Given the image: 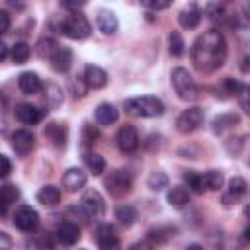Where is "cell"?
<instances>
[{"label": "cell", "mask_w": 250, "mask_h": 250, "mask_svg": "<svg viewBox=\"0 0 250 250\" xmlns=\"http://www.w3.org/2000/svg\"><path fill=\"white\" fill-rule=\"evenodd\" d=\"M191 62L199 72H213L227 61V41L221 31L209 29L191 45Z\"/></svg>", "instance_id": "1"}, {"label": "cell", "mask_w": 250, "mask_h": 250, "mask_svg": "<svg viewBox=\"0 0 250 250\" xmlns=\"http://www.w3.org/2000/svg\"><path fill=\"white\" fill-rule=\"evenodd\" d=\"M127 111L137 117H158L164 113V104L154 96H139L131 98L125 104Z\"/></svg>", "instance_id": "2"}, {"label": "cell", "mask_w": 250, "mask_h": 250, "mask_svg": "<svg viewBox=\"0 0 250 250\" xmlns=\"http://www.w3.org/2000/svg\"><path fill=\"white\" fill-rule=\"evenodd\" d=\"M172 86H174L176 94L186 102H193L199 96V88H197L195 80L184 66H176L172 70Z\"/></svg>", "instance_id": "3"}, {"label": "cell", "mask_w": 250, "mask_h": 250, "mask_svg": "<svg viewBox=\"0 0 250 250\" xmlns=\"http://www.w3.org/2000/svg\"><path fill=\"white\" fill-rule=\"evenodd\" d=\"M61 31H62L66 37L80 41V39H86V37L90 35L92 27H90V21H88V18H86L84 14H80V12H72L70 16H66V18L62 20V23H61Z\"/></svg>", "instance_id": "4"}, {"label": "cell", "mask_w": 250, "mask_h": 250, "mask_svg": "<svg viewBox=\"0 0 250 250\" xmlns=\"http://www.w3.org/2000/svg\"><path fill=\"white\" fill-rule=\"evenodd\" d=\"M104 184H105V189L109 191V195H113V197H123L133 188V180H131L129 172H125V170H113L105 178Z\"/></svg>", "instance_id": "5"}, {"label": "cell", "mask_w": 250, "mask_h": 250, "mask_svg": "<svg viewBox=\"0 0 250 250\" xmlns=\"http://www.w3.org/2000/svg\"><path fill=\"white\" fill-rule=\"evenodd\" d=\"M203 123V109L201 107H189L186 111H182L176 119V129L184 135L193 133L199 125Z\"/></svg>", "instance_id": "6"}, {"label": "cell", "mask_w": 250, "mask_h": 250, "mask_svg": "<svg viewBox=\"0 0 250 250\" xmlns=\"http://www.w3.org/2000/svg\"><path fill=\"white\" fill-rule=\"evenodd\" d=\"M12 219H14V225H16L20 230H23V232L33 230V229L39 225V215H37V211H35L33 207H29V205H20V207L14 211Z\"/></svg>", "instance_id": "7"}, {"label": "cell", "mask_w": 250, "mask_h": 250, "mask_svg": "<svg viewBox=\"0 0 250 250\" xmlns=\"http://www.w3.org/2000/svg\"><path fill=\"white\" fill-rule=\"evenodd\" d=\"M115 141H117V146H119L121 152L131 154V152H135L137 146H139V133H137V129H135L133 125H123V127L117 131Z\"/></svg>", "instance_id": "8"}, {"label": "cell", "mask_w": 250, "mask_h": 250, "mask_svg": "<svg viewBox=\"0 0 250 250\" xmlns=\"http://www.w3.org/2000/svg\"><path fill=\"white\" fill-rule=\"evenodd\" d=\"M80 209H82L88 217H92V219L102 217L105 205H104V197L100 195V191H96V189H88V191L84 193V197H82Z\"/></svg>", "instance_id": "9"}, {"label": "cell", "mask_w": 250, "mask_h": 250, "mask_svg": "<svg viewBox=\"0 0 250 250\" xmlns=\"http://www.w3.org/2000/svg\"><path fill=\"white\" fill-rule=\"evenodd\" d=\"M33 145H35V137H33L31 131H27V129H18V131L12 133V148L16 150V154L27 156V154L31 152Z\"/></svg>", "instance_id": "10"}, {"label": "cell", "mask_w": 250, "mask_h": 250, "mask_svg": "<svg viewBox=\"0 0 250 250\" xmlns=\"http://www.w3.org/2000/svg\"><path fill=\"white\" fill-rule=\"evenodd\" d=\"M96 240H98V246L104 248V250L119 248V240H117L115 227L109 225V223H104V225L98 227V230H96Z\"/></svg>", "instance_id": "11"}, {"label": "cell", "mask_w": 250, "mask_h": 250, "mask_svg": "<svg viewBox=\"0 0 250 250\" xmlns=\"http://www.w3.org/2000/svg\"><path fill=\"white\" fill-rule=\"evenodd\" d=\"M16 117L25 125H37L43 119V111L33 104H18L16 105Z\"/></svg>", "instance_id": "12"}, {"label": "cell", "mask_w": 250, "mask_h": 250, "mask_svg": "<svg viewBox=\"0 0 250 250\" xmlns=\"http://www.w3.org/2000/svg\"><path fill=\"white\" fill-rule=\"evenodd\" d=\"M86 180H88V178H86V174H84L80 168H70V170H66L64 176H62V186H64L66 191L76 193V191L84 189Z\"/></svg>", "instance_id": "13"}, {"label": "cell", "mask_w": 250, "mask_h": 250, "mask_svg": "<svg viewBox=\"0 0 250 250\" xmlns=\"http://www.w3.org/2000/svg\"><path fill=\"white\" fill-rule=\"evenodd\" d=\"M84 82L88 88H94V90H100L107 84V72L96 64H88L84 68Z\"/></svg>", "instance_id": "14"}, {"label": "cell", "mask_w": 250, "mask_h": 250, "mask_svg": "<svg viewBox=\"0 0 250 250\" xmlns=\"http://www.w3.org/2000/svg\"><path fill=\"white\" fill-rule=\"evenodd\" d=\"M49 61H51L53 70H57V72H68V68H70V64H72V51L66 49V47H59V49L49 57Z\"/></svg>", "instance_id": "15"}, {"label": "cell", "mask_w": 250, "mask_h": 250, "mask_svg": "<svg viewBox=\"0 0 250 250\" xmlns=\"http://www.w3.org/2000/svg\"><path fill=\"white\" fill-rule=\"evenodd\" d=\"M18 86H20V90L23 92V94H37L41 88H43V84H41V78L35 74V72H31V70H27V72H21L20 76H18Z\"/></svg>", "instance_id": "16"}, {"label": "cell", "mask_w": 250, "mask_h": 250, "mask_svg": "<svg viewBox=\"0 0 250 250\" xmlns=\"http://www.w3.org/2000/svg\"><path fill=\"white\" fill-rule=\"evenodd\" d=\"M57 238L62 244H66V246L76 244L80 240V229H78V225H74V223H61L57 227Z\"/></svg>", "instance_id": "17"}, {"label": "cell", "mask_w": 250, "mask_h": 250, "mask_svg": "<svg viewBox=\"0 0 250 250\" xmlns=\"http://www.w3.org/2000/svg\"><path fill=\"white\" fill-rule=\"evenodd\" d=\"M94 117H96V121H98L100 125H113V123L117 121V117H119V111H117V107H115L113 104L104 102V104H100V105L96 107Z\"/></svg>", "instance_id": "18"}, {"label": "cell", "mask_w": 250, "mask_h": 250, "mask_svg": "<svg viewBox=\"0 0 250 250\" xmlns=\"http://www.w3.org/2000/svg\"><path fill=\"white\" fill-rule=\"evenodd\" d=\"M178 21H180V25L186 27V29L197 27V23L201 21V10L197 8V4H191L189 8L182 10V12L178 14Z\"/></svg>", "instance_id": "19"}, {"label": "cell", "mask_w": 250, "mask_h": 250, "mask_svg": "<svg viewBox=\"0 0 250 250\" xmlns=\"http://www.w3.org/2000/svg\"><path fill=\"white\" fill-rule=\"evenodd\" d=\"M96 23H98L100 31L105 33V35L115 33V31H117V25H119L117 16H115L113 12H109V10H100V12H98V20H96Z\"/></svg>", "instance_id": "20"}, {"label": "cell", "mask_w": 250, "mask_h": 250, "mask_svg": "<svg viewBox=\"0 0 250 250\" xmlns=\"http://www.w3.org/2000/svg\"><path fill=\"white\" fill-rule=\"evenodd\" d=\"M246 180L244 178H240V176H234V178H230L229 180V193L223 197V201L225 203H229V201H236L238 197H242L244 193H246Z\"/></svg>", "instance_id": "21"}, {"label": "cell", "mask_w": 250, "mask_h": 250, "mask_svg": "<svg viewBox=\"0 0 250 250\" xmlns=\"http://www.w3.org/2000/svg\"><path fill=\"white\" fill-rule=\"evenodd\" d=\"M37 201L43 203V205H57L61 201V189L57 186H43L39 191H37Z\"/></svg>", "instance_id": "22"}, {"label": "cell", "mask_w": 250, "mask_h": 250, "mask_svg": "<svg viewBox=\"0 0 250 250\" xmlns=\"http://www.w3.org/2000/svg\"><path fill=\"white\" fill-rule=\"evenodd\" d=\"M223 182H225V178H223V174L219 170H209V172L201 174V186H203V189L217 191V189L223 188Z\"/></svg>", "instance_id": "23"}, {"label": "cell", "mask_w": 250, "mask_h": 250, "mask_svg": "<svg viewBox=\"0 0 250 250\" xmlns=\"http://www.w3.org/2000/svg\"><path fill=\"white\" fill-rule=\"evenodd\" d=\"M166 199H168L170 205H174V207H182V205H186V203L189 201V191H188L186 188H182V186H174V188L168 189Z\"/></svg>", "instance_id": "24"}, {"label": "cell", "mask_w": 250, "mask_h": 250, "mask_svg": "<svg viewBox=\"0 0 250 250\" xmlns=\"http://www.w3.org/2000/svg\"><path fill=\"white\" fill-rule=\"evenodd\" d=\"M45 135H47V137L53 141V145H57V146H64V143H66V129H64L62 125H59V123L47 125Z\"/></svg>", "instance_id": "25"}, {"label": "cell", "mask_w": 250, "mask_h": 250, "mask_svg": "<svg viewBox=\"0 0 250 250\" xmlns=\"http://www.w3.org/2000/svg\"><path fill=\"white\" fill-rule=\"evenodd\" d=\"M84 160H86L88 170H90L94 176H102V174L105 172V160H104V156H102V154L88 152V154L84 156Z\"/></svg>", "instance_id": "26"}, {"label": "cell", "mask_w": 250, "mask_h": 250, "mask_svg": "<svg viewBox=\"0 0 250 250\" xmlns=\"http://www.w3.org/2000/svg\"><path fill=\"white\" fill-rule=\"evenodd\" d=\"M115 219L123 225V227H131L137 219V209L133 205H119L115 209Z\"/></svg>", "instance_id": "27"}, {"label": "cell", "mask_w": 250, "mask_h": 250, "mask_svg": "<svg viewBox=\"0 0 250 250\" xmlns=\"http://www.w3.org/2000/svg\"><path fill=\"white\" fill-rule=\"evenodd\" d=\"M238 121H240V117H238L236 113H223V115L215 117V121H213V131H215V133H223L225 129H230V127L236 125Z\"/></svg>", "instance_id": "28"}, {"label": "cell", "mask_w": 250, "mask_h": 250, "mask_svg": "<svg viewBox=\"0 0 250 250\" xmlns=\"http://www.w3.org/2000/svg\"><path fill=\"white\" fill-rule=\"evenodd\" d=\"M18 197H20V189H18L14 184L0 186V205H2V207H8V205L16 203Z\"/></svg>", "instance_id": "29"}, {"label": "cell", "mask_w": 250, "mask_h": 250, "mask_svg": "<svg viewBox=\"0 0 250 250\" xmlns=\"http://www.w3.org/2000/svg\"><path fill=\"white\" fill-rule=\"evenodd\" d=\"M29 55H31V49H29V45L23 43V41H18V43L12 47V61H14L16 64H23V62L29 59Z\"/></svg>", "instance_id": "30"}, {"label": "cell", "mask_w": 250, "mask_h": 250, "mask_svg": "<svg viewBox=\"0 0 250 250\" xmlns=\"http://www.w3.org/2000/svg\"><path fill=\"white\" fill-rule=\"evenodd\" d=\"M174 232H176V229H172V227H158V229H150L146 236L152 242H166L168 238L174 236Z\"/></svg>", "instance_id": "31"}, {"label": "cell", "mask_w": 250, "mask_h": 250, "mask_svg": "<svg viewBox=\"0 0 250 250\" xmlns=\"http://www.w3.org/2000/svg\"><path fill=\"white\" fill-rule=\"evenodd\" d=\"M148 188L150 189H154V191H160V189H164V188H168V176L164 174V172H160V170H156V172H152L150 176H148Z\"/></svg>", "instance_id": "32"}, {"label": "cell", "mask_w": 250, "mask_h": 250, "mask_svg": "<svg viewBox=\"0 0 250 250\" xmlns=\"http://www.w3.org/2000/svg\"><path fill=\"white\" fill-rule=\"evenodd\" d=\"M57 49H59V45H57V41L51 39V37H49V39H41V41L37 43V55L43 57V59H45V57H51Z\"/></svg>", "instance_id": "33"}, {"label": "cell", "mask_w": 250, "mask_h": 250, "mask_svg": "<svg viewBox=\"0 0 250 250\" xmlns=\"http://www.w3.org/2000/svg\"><path fill=\"white\" fill-rule=\"evenodd\" d=\"M184 39H182V35L178 33V31H172L170 33V53L174 55V57H182L184 55Z\"/></svg>", "instance_id": "34"}, {"label": "cell", "mask_w": 250, "mask_h": 250, "mask_svg": "<svg viewBox=\"0 0 250 250\" xmlns=\"http://www.w3.org/2000/svg\"><path fill=\"white\" fill-rule=\"evenodd\" d=\"M186 182H188V186L195 191V193H201L203 191V186H201V176L199 174H195V172H188L186 176Z\"/></svg>", "instance_id": "35"}, {"label": "cell", "mask_w": 250, "mask_h": 250, "mask_svg": "<svg viewBox=\"0 0 250 250\" xmlns=\"http://www.w3.org/2000/svg\"><path fill=\"white\" fill-rule=\"evenodd\" d=\"M170 2H172V0H139L141 6H145V8H148V10H154V12L166 10V8L170 6Z\"/></svg>", "instance_id": "36"}, {"label": "cell", "mask_w": 250, "mask_h": 250, "mask_svg": "<svg viewBox=\"0 0 250 250\" xmlns=\"http://www.w3.org/2000/svg\"><path fill=\"white\" fill-rule=\"evenodd\" d=\"M47 94H49V98H51V105H53V107H57V105L62 102V94H61V88H59L57 84H49V86H47Z\"/></svg>", "instance_id": "37"}, {"label": "cell", "mask_w": 250, "mask_h": 250, "mask_svg": "<svg viewBox=\"0 0 250 250\" xmlns=\"http://www.w3.org/2000/svg\"><path fill=\"white\" fill-rule=\"evenodd\" d=\"M225 88L229 90V94H240V92L246 90V86L240 84V82H236L234 78H227V80H225Z\"/></svg>", "instance_id": "38"}, {"label": "cell", "mask_w": 250, "mask_h": 250, "mask_svg": "<svg viewBox=\"0 0 250 250\" xmlns=\"http://www.w3.org/2000/svg\"><path fill=\"white\" fill-rule=\"evenodd\" d=\"M96 137H98V131H96L92 125H88V123H86V125H84V145H86V146H90V145L94 143V139H96Z\"/></svg>", "instance_id": "39"}, {"label": "cell", "mask_w": 250, "mask_h": 250, "mask_svg": "<svg viewBox=\"0 0 250 250\" xmlns=\"http://www.w3.org/2000/svg\"><path fill=\"white\" fill-rule=\"evenodd\" d=\"M10 172H12V162L8 160V156L0 154V180H2V178H6Z\"/></svg>", "instance_id": "40"}, {"label": "cell", "mask_w": 250, "mask_h": 250, "mask_svg": "<svg viewBox=\"0 0 250 250\" xmlns=\"http://www.w3.org/2000/svg\"><path fill=\"white\" fill-rule=\"evenodd\" d=\"M88 0H61V6H64L66 10H80Z\"/></svg>", "instance_id": "41"}, {"label": "cell", "mask_w": 250, "mask_h": 250, "mask_svg": "<svg viewBox=\"0 0 250 250\" xmlns=\"http://www.w3.org/2000/svg\"><path fill=\"white\" fill-rule=\"evenodd\" d=\"M8 29H10V16L4 10H0V35L6 33Z\"/></svg>", "instance_id": "42"}, {"label": "cell", "mask_w": 250, "mask_h": 250, "mask_svg": "<svg viewBox=\"0 0 250 250\" xmlns=\"http://www.w3.org/2000/svg\"><path fill=\"white\" fill-rule=\"evenodd\" d=\"M12 246V238L10 234H6L4 230H0V250H8Z\"/></svg>", "instance_id": "43"}, {"label": "cell", "mask_w": 250, "mask_h": 250, "mask_svg": "<svg viewBox=\"0 0 250 250\" xmlns=\"http://www.w3.org/2000/svg\"><path fill=\"white\" fill-rule=\"evenodd\" d=\"M6 57H8V45H6V43L0 39V62H2Z\"/></svg>", "instance_id": "44"}, {"label": "cell", "mask_w": 250, "mask_h": 250, "mask_svg": "<svg viewBox=\"0 0 250 250\" xmlns=\"http://www.w3.org/2000/svg\"><path fill=\"white\" fill-rule=\"evenodd\" d=\"M8 4H10L12 8H20V10L23 8V2H21V0H8Z\"/></svg>", "instance_id": "45"}, {"label": "cell", "mask_w": 250, "mask_h": 250, "mask_svg": "<svg viewBox=\"0 0 250 250\" xmlns=\"http://www.w3.org/2000/svg\"><path fill=\"white\" fill-rule=\"evenodd\" d=\"M221 2H232V0H221Z\"/></svg>", "instance_id": "46"}]
</instances>
